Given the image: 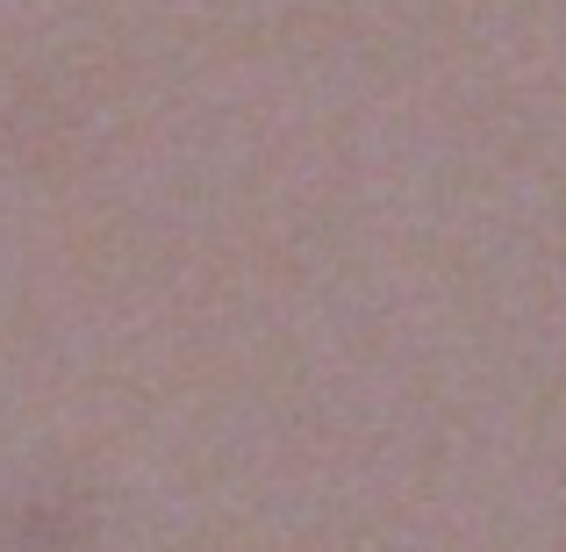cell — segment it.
Masks as SVG:
<instances>
[]
</instances>
